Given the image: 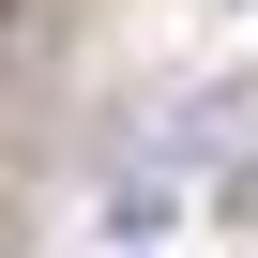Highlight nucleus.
Returning <instances> with one entry per match:
<instances>
[{
  "label": "nucleus",
  "mask_w": 258,
  "mask_h": 258,
  "mask_svg": "<svg viewBox=\"0 0 258 258\" xmlns=\"http://www.w3.org/2000/svg\"><path fill=\"white\" fill-rule=\"evenodd\" d=\"M0 106H16V91H0Z\"/></svg>",
  "instance_id": "2"
},
{
  "label": "nucleus",
  "mask_w": 258,
  "mask_h": 258,
  "mask_svg": "<svg viewBox=\"0 0 258 258\" xmlns=\"http://www.w3.org/2000/svg\"><path fill=\"white\" fill-rule=\"evenodd\" d=\"M61 31H76V0H0V91H31L61 61Z\"/></svg>",
  "instance_id": "1"
}]
</instances>
